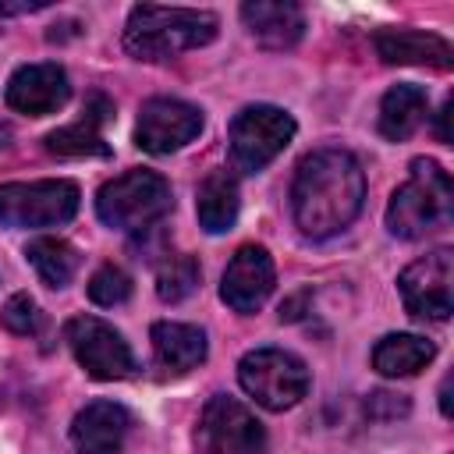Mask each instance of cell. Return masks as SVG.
I'll return each instance as SVG.
<instances>
[{
    "label": "cell",
    "mask_w": 454,
    "mask_h": 454,
    "mask_svg": "<svg viewBox=\"0 0 454 454\" xmlns=\"http://www.w3.org/2000/svg\"><path fill=\"white\" fill-rule=\"evenodd\" d=\"M365 202L362 163L348 149H316L309 153L291 184V213L305 238L340 234Z\"/></svg>",
    "instance_id": "obj_1"
},
{
    "label": "cell",
    "mask_w": 454,
    "mask_h": 454,
    "mask_svg": "<svg viewBox=\"0 0 454 454\" xmlns=\"http://www.w3.org/2000/svg\"><path fill=\"white\" fill-rule=\"evenodd\" d=\"M216 35V14L195 7L138 4L124 25V50L138 60H170L184 50H199Z\"/></svg>",
    "instance_id": "obj_2"
},
{
    "label": "cell",
    "mask_w": 454,
    "mask_h": 454,
    "mask_svg": "<svg viewBox=\"0 0 454 454\" xmlns=\"http://www.w3.org/2000/svg\"><path fill=\"white\" fill-rule=\"evenodd\" d=\"M454 216V188L450 174L436 160H411L408 181L390 195L387 206V227L397 238H426L440 227H447Z\"/></svg>",
    "instance_id": "obj_3"
},
{
    "label": "cell",
    "mask_w": 454,
    "mask_h": 454,
    "mask_svg": "<svg viewBox=\"0 0 454 454\" xmlns=\"http://www.w3.org/2000/svg\"><path fill=\"white\" fill-rule=\"evenodd\" d=\"M174 206L170 184L163 174L135 167L106 181L96 195V213L106 227L124 231V234H142L153 231Z\"/></svg>",
    "instance_id": "obj_4"
},
{
    "label": "cell",
    "mask_w": 454,
    "mask_h": 454,
    "mask_svg": "<svg viewBox=\"0 0 454 454\" xmlns=\"http://www.w3.org/2000/svg\"><path fill=\"white\" fill-rule=\"evenodd\" d=\"M238 380L255 404L270 411L294 408L309 390V369L298 355L284 348H255L238 362Z\"/></svg>",
    "instance_id": "obj_5"
},
{
    "label": "cell",
    "mask_w": 454,
    "mask_h": 454,
    "mask_svg": "<svg viewBox=\"0 0 454 454\" xmlns=\"http://www.w3.org/2000/svg\"><path fill=\"white\" fill-rule=\"evenodd\" d=\"M78 184L64 177L7 181L0 184V227H57L78 213Z\"/></svg>",
    "instance_id": "obj_6"
},
{
    "label": "cell",
    "mask_w": 454,
    "mask_h": 454,
    "mask_svg": "<svg viewBox=\"0 0 454 454\" xmlns=\"http://www.w3.org/2000/svg\"><path fill=\"white\" fill-rule=\"evenodd\" d=\"M231 160L241 174H259L294 138V117L270 103H252L231 121Z\"/></svg>",
    "instance_id": "obj_7"
},
{
    "label": "cell",
    "mask_w": 454,
    "mask_h": 454,
    "mask_svg": "<svg viewBox=\"0 0 454 454\" xmlns=\"http://www.w3.org/2000/svg\"><path fill=\"white\" fill-rule=\"evenodd\" d=\"M64 340L78 365L92 380H124L135 372V355L128 340L99 316H74L64 326Z\"/></svg>",
    "instance_id": "obj_8"
},
{
    "label": "cell",
    "mask_w": 454,
    "mask_h": 454,
    "mask_svg": "<svg viewBox=\"0 0 454 454\" xmlns=\"http://www.w3.org/2000/svg\"><path fill=\"white\" fill-rule=\"evenodd\" d=\"M195 440L202 454H262L266 450V433L259 419L227 394H216L206 401Z\"/></svg>",
    "instance_id": "obj_9"
},
{
    "label": "cell",
    "mask_w": 454,
    "mask_h": 454,
    "mask_svg": "<svg viewBox=\"0 0 454 454\" xmlns=\"http://www.w3.org/2000/svg\"><path fill=\"white\" fill-rule=\"evenodd\" d=\"M454 259L450 248H436L422 259H415L411 266L401 270L397 287H401V301L415 319H447L454 309Z\"/></svg>",
    "instance_id": "obj_10"
},
{
    "label": "cell",
    "mask_w": 454,
    "mask_h": 454,
    "mask_svg": "<svg viewBox=\"0 0 454 454\" xmlns=\"http://www.w3.org/2000/svg\"><path fill=\"white\" fill-rule=\"evenodd\" d=\"M199 131H202V110L199 106H192L184 99H170V96H153L138 110L135 142H138V149L163 156V153L188 145Z\"/></svg>",
    "instance_id": "obj_11"
},
{
    "label": "cell",
    "mask_w": 454,
    "mask_h": 454,
    "mask_svg": "<svg viewBox=\"0 0 454 454\" xmlns=\"http://www.w3.org/2000/svg\"><path fill=\"white\" fill-rule=\"evenodd\" d=\"M273 280H277V270H273V259L262 245H241L234 252V259L227 262L223 270V280H220V298L248 316L255 309H262V301L270 298L273 291Z\"/></svg>",
    "instance_id": "obj_12"
},
{
    "label": "cell",
    "mask_w": 454,
    "mask_h": 454,
    "mask_svg": "<svg viewBox=\"0 0 454 454\" xmlns=\"http://www.w3.org/2000/svg\"><path fill=\"white\" fill-rule=\"evenodd\" d=\"M71 96L67 74L57 64H25L7 82V106L28 117L57 114Z\"/></svg>",
    "instance_id": "obj_13"
},
{
    "label": "cell",
    "mask_w": 454,
    "mask_h": 454,
    "mask_svg": "<svg viewBox=\"0 0 454 454\" xmlns=\"http://www.w3.org/2000/svg\"><path fill=\"white\" fill-rule=\"evenodd\" d=\"M131 433V411L117 401H92L71 422V447L78 454H121Z\"/></svg>",
    "instance_id": "obj_14"
},
{
    "label": "cell",
    "mask_w": 454,
    "mask_h": 454,
    "mask_svg": "<svg viewBox=\"0 0 454 454\" xmlns=\"http://www.w3.org/2000/svg\"><path fill=\"white\" fill-rule=\"evenodd\" d=\"M110 121H114V103L103 92H92L82 106V117L74 124L50 131L43 142L53 156H110V145L103 142V128Z\"/></svg>",
    "instance_id": "obj_15"
},
{
    "label": "cell",
    "mask_w": 454,
    "mask_h": 454,
    "mask_svg": "<svg viewBox=\"0 0 454 454\" xmlns=\"http://www.w3.org/2000/svg\"><path fill=\"white\" fill-rule=\"evenodd\" d=\"M376 53L387 64H426L436 71H450L454 50L443 35L436 32H419V28H383L376 32Z\"/></svg>",
    "instance_id": "obj_16"
},
{
    "label": "cell",
    "mask_w": 454,
    "mask_h": 454,
    "mask_svg": "<svg viewBox=\"0 0 454 454\" xmlns=\"http://www.w3.org/2000/svg\"><path fill=\"white\" fill-rule=\"evenodd\" d=\"M241 21L266 50H291L305 32L301 7L284 0H248L241 4Z\"/></svg>",
    "instance_id": "obj_17"
},
{
    "label": "cell",
    "mask_w": 454,
    "mask_h": 454,
    "mask_svg": "<svg viewBox=\"0 0 454 454\" xmlns=\"http://www.w3.org/2000/svg\"><path fill=\"white\" fill-rule=\"evenodd\" d=\"M153 358L160 369L181 376L206 362V333L192 323H153Z\"/></svg>",
    "instance_id": "obj_18"
},
{
    "label": "cell",
    "mask_w": 454,
    "mask_h": 454,
    "mask_svg": "<svg viewBox=\"0 0 454 454\" xmlns=\"http://www.w3.org/2000/svg\"><path fill=\"white\" fill-rule=\"evenodd\" d=\"M426 114H429V96L422 85L411 82L394 85L380 103V135L390 142H404L422 128Z\"/></svg>",
    "instance_id": "obj_19"
},
{
    "label": "cell",
    "mask_w": 454,
    "mask_h": 454,
    "mask_svg": "<svg viewBox=\"0 0 454 454\" xmlns=\"http://www.w3.org/2000/svg\"><path fill=\"white\" fill-rule=\"evenodd\" d=\"M238 206H241V199H238V181L231 170H213L202 177L199 195H195V213H199L202 231H209V234L231 231L238 220Z\"/></svg>",
    "instance_id": "obj_20"
},
{
    "label": "cell",
    "mask_w": 454,
    "mask_h": 454,
    "mask_svg": "<svg viewBox=\"0 0 454 454\" xmlns=\"http://www.w3.org/2000/svg\"><path fill=\"white\" fill-rule=\"evenodd\" d=\"M433 355H436L433 340L419 333H387L372 348V369L380 376H415L433 362Z\"/></svg>",
    "instance_id": "obj_21"
},
{
    "label": "cell",
    "mask_w": 454,
    "mask_h": 454,
    "mask_svg": "<svg viewBox=\"0 0 454 454\" xmlns=\"http://www.w3.org/2000/svg\"><path fill=\"white\" fill-rule=\"evenodd\" d=\"M25 255H28L32 270L39 273V280H43L46 287H67L71 277H74L78 266H82L78 248H74L71 241H64V238H53V234L32 238V241L25 245Z\"/></svg>",
    "instance_id": "obj_22"
},
{
    "label": "cell",
    "mask_w": 454,
    "mask_h": 454,
    "mask_svg": "<svg viewBox=\"0 0 454 454\" xmlns=\"http://www.w3.org/2000/svg\"><path fill=\"white\" fill-rule=\"evenodd\" d=\"M199 280H202V266L195 255H184V252L167 255V262L156 273V294L174 305V301H184L199 287Z\"/></svg>",
    "instance_id": "obj_23"
},
{
    "label": "cell",
    "mask_w": 454,
    "mask_h": 454,
    "mask_svg": "<svg viewBox=\"0 0 454 454\" xmlns=\"http://www.w3.org/2000/svg\"><path fill=\"white\" fill-rule=\"evenodd\" d=\"M89 298L96 305H103V309H114V305H121V301L131 298V277L121 266L106 262V266H99L89 277Z\"/></svg>",
    "instance_id": "obj_24"
},
{
    "label": "cell",
    "mask_w": 454,
    "mask_h": 454,
    "mask_svg": "<svg viewBox=\"0 0 454 454\" xmlns=\"http://www.w3.org/2000/svg\"><path fill=\"white\" fill-rule=\"evenodd\" d=\"M0 323H4V330L18 333V337H32L43 326V312L28 294H11L7 305L0 309Z\"/></svg>",
    "instance_id": "obj_25"
},
{
    "label": "cell",
    "mask_w": 454,
    "mask_h": 454,
    "mask_svg": "<svg viewBox=\"0 0 454 454\" xmlns=\"http://www.w3.org/2000/svg\"><path fill=\"white\" fill-rule=\"evenodd\" d=\"M365 411H369V419H397V415L408 411V401H404L401 394H387V390H380V394L369 397Z\"/></svg>",
    "instance_id": "obj_26"
},
{
    "label": "cell",
    "mask_w": 454,
    "mask_h": 454,
    "mask_svg": "<svg viewBox=\"0 0 454 454\" xmlns=\"http://www.w3.org/2000/svg\"><path fill=\"white\" fill-rule=\"evenodd\" d=\"M46 4H0V14H32V11H43Z\"/></svg>",
    "instance_id": "obj_27"
},
{
    "label": "cell",
    "mask_w": 454,
    "mask_h": 454,
    "mask_svg": "<svg viewBox=\"0 0 454 454\" xmlns=\"http://www.w3.org/2000/svg\"><path fill=\"white\" fill-rule=\"evenodd\" d=\"M447 114H450V103H443V110L436 114V138L440 142H450V135H447Z\"/></svg>",
    "instance_id": "obj_28"
},
{
    "label": "cell",
    "mask_w": 454,
    "mask_h": 454,
    "mask_svg": "<svg viewBox=\"0 0 454 454\" xmlns=\"http://www.w3.org/2000/svg\"><path fill=\"white\" fill-rule=\"evenodd\" d=\"M440 411L450 415V380H443V387H440Z\"/></svg>",
    "instance_id": "obj_29"
}]
</instances>
